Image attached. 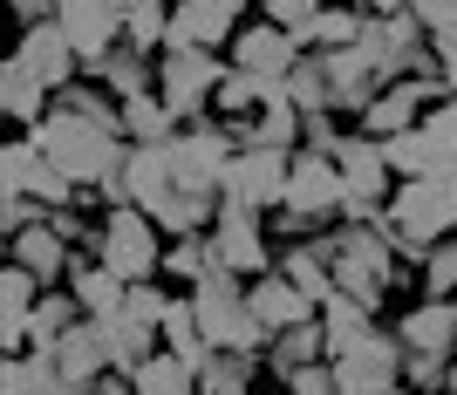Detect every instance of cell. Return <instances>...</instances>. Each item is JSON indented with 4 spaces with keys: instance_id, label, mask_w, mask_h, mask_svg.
Masks as SVG:
<instances>
[{
    "instance_id": "cell-56",
    "label": "cell",
    "mask_w": 457,
    "mask_h": 395,
    "mask_svg": "<svg viewBox=\"0 0 457 395\" xmlns=\"http://www.w3.org/2000/svg\"><path fill=\"white\" fill-rule=\"evenodd\" d=\"M437 395H451V389H437Z\"/></svg>"
},
{
    "instance_id": "cell-39",
    "label": "cell",
    "mask_w": 457,
    "mask_h": 395,
    "mask_svg": "<svg viewBox=\"0 0 457 395\" xmlns=\"http://www.w3.org/2000/svg\"><path fill=\"white\" fill-rule=\"evenodd\" d=\"M123 48H144V55H164L171 48V7L164 0H144L123 14Z\"/></svg>"
},
{
    "instance_id": "cell-27",
    "label": "cell",
    "mask_w": 457,
    "mask_h": 395,
    "mask_svg": "<svg viewBox=\"0 0 457 395\" xmlns=\"http://www.w3.org/2000/svg\"><path fill=\"white\" fill-rule=\"evenodd\" d=\"M280 273H287L294 286H301V293H307L314 307H328V300H335V259H328V252H321L314 239H307V245H287V252H280Z\"/></svg>"
},
{
    "instance_id": "cell-25",
    "label": "cell",
    "mask_w": 457,
    "mask_h": 395,
    "mask_svg": "<svg viewBox=\"0 0 457 395\" xmlns=\"http://www.w3.org/2000/svg\"><path fill=\"white\" fill-rule=\"evenodd\" d=\"M69 293L82 300V314H89V320H110V314H123V300H130V280H116L103 259H76Z\"/></svg>"
},
{
    "instance_id": "cell-16",
    "label": "cell",
    "mask_w": 457,
    "mask_h": 395,
    "mask_svg": "<svg viewBox=\"0 0 457 395\" xmlns=\"http://www.w3.org/2000/svg\"><path fill=\"white\" fill-rule=\"evenodd\" d=\"M246 307H253V320H260V334H267V341H280L287 327H301V320H321V307L307 300L280 266L260 273V280H246Z\"/></svg>"
},
{
    "instance_id": "cell-3",
    "label": "cell",
    "mask_w": 457,
    "mask_h": 395,
    "mask_svg": "<svg viewBox=\"0 0 457 395\" xmlns=\"http://www.w3.org/2000/svg\"><path fill=\"white\" fill-rule=\"evenodd\" d=\"M164 245H171V239L157 232L151 211H137V205L103 211V239H96V259L110 266L116 280H130V286L164 280Z\"/></svg>"
},
{
    "instance_id": "cell-14",
    "label": "cell",
    "mask_w": 457,
    "mask_h": 395,
    "mask_svg": "<svg viewBox=\"0 0 457 395\" xmlns=\"http://www.w3.org/2000/svg\"><path fill=\"white\" fill-rule=\"evenodd\" d=\"M48 361H55V389H62V395H82V389H96L103 375H116L110 341H103V327H96V320H76Z\"/></svg>"
},
{
    "instance_id": "cell-53",
    "label": "cell",
    "mask_w": 457,
    "mask_h": 395,
    "mask_svg": "<svg viewBox=\"0 0 457 395\" xmlns=\"http://www.w3.org/2000/svg\"><path fill=\"white\" fill-rule=\"evenodd\" d=\"M116 7H123V14H130V7H144V0H116Z\"/></svg>"
},
{
    "instance_id": "cell-10",
    "label": "cell",
    "mask_w": 457,
    "mask_h": 395,
    "mask_svg": "<svg viewBox=\"0 0 457 395\" xmlns=\"http://www.w3.org/2000/svg\"><path fill=\"white\" fill-rule=\"evenodd\" d=\"M301 226H342V164L335 157H314V151H294V177H287V205Z\"/></svg>"
},
{
    "instance_id": "cell-45",
    "label": "cell",
    "mask_w": 457,
    "mask_h": 395,
    "mask_svg": "<svg viewBox=\"0 0 457 395\" xmlns=\"http://www.w3.org/2000/svg\"><path fill=\"white\" fill-rule=\"evenodd\" d=\"M287 395H342V382H335L328 361H314V368H301V375H287Z\"/></svg>"
},
{
    "instance_id": "cell-6",
    "label": "cell",
    "mask_w": 457,
    "mask_h": 395,
    "mask_svg": "<svg viewBox=\"0 0 457 395\" xmlns=\"http://www.w3.org/2000/svg\"><path fill=\"white\" fill-rule=\"evenodd\" d=\"M403 361H410V348H403V334L389 327H369L348 355H335L328 368H335V382H342V395H396L403 389Z\"/></svg>"
},
{
    "instance_id": "cell-32",
    "label": "cell",
    "mask_w": 457,
    "mask_h": 395,
    "mask_svg": "<svg viewBox=\"0 0 457 395\" xmlns=\"http://www.w3.org/2000/svg\"><path fill=\"white\" fill-rule=\"evenodd\" d=\"M198 395H260V355H219L198 368Z\"/></svg>"
},
{
    "instance_id": "cell-22",
    "label": "cell",
    "mask_w": 457,
    "mask_h": 395,
    "mask_svg": "<svg viewBox=\"0 0 457 395\" xmlns=\"http://www.w3.org/2000/svg\"><path fill=\"white\" fill-rule=\"evenodd\" d=\"M171 191H178V170H171V151H164V144L130 151V205L137 211H164Z\"/></svg>"
},
{
    "instance_id": "cell-37",
    "label": "cell",
    "mask_w": 457,
    "mask_h": 395,
    "mask_svg": "<svg viewBox=\"0 0 457 395\" xmlns=\"http://www.w3.org/2000/svg\"><path fill=\"white\" fill-rule=\"evenodd\" d=\"M287 103L301 116H321L335 110V82H328V55H301V69L287 76Z\"/></svg>"
},
{
    "instance_id": "cell-47",
    "label": "cell",
    "mask_w": 457,
    "mask_h": 395,
    "mask_svg": "<svg viewBox=\"0 0 457 395\" xmlns=\"http://www.w3.org/2000/svg\"><path fill=\"white\" fill-rule=\"evenodd\" d=\"M423 130H430V136H437V144H444V151H457V95H444V103H437V110H430V116H423Z\"/></svg>"
},
{
    "instance_id": "cell-26",
    "label": "cell",
    "mask_w": 457,
    "mask_h": 395,
    "mask_svg": "<svg viewBox=\"0 0 457 395\" xmlns=\"http://www.w3.org/2000/svg\"><path fill=\"white\" fill-rule=\"evenodd\" d=\"M89 82H103L116 103L151 95V89H157V55H144V48H116L110 62H96V69H89Z\"/></svg>"
},
{
    "instance_id": "cell-30",
    "label": "cell",
    "mask_w": 457,
    "mask_h": 395,
    "mask_svg": "<svg viewBox=\"0 0 457 395\" xmlns=\"http://www.w3.org/2000/svg\"><path fill=\"white\" fill-rule=\"evenodd\" d=\"M185 130V123H178L171 116V103H164V95H130V103H123V136H130L137 151H144V144H171V136Z\"/></svg>"
},
{
    "instance_id": "cell-33",
    "label": "cell",
    "mask_w": 457,
    "mask_h": 395,
    "mask_svg": "<svg viewBox=\"0 0 457 395\" xmlns=\"http://www.w3.org/2000/svg\"><path fill=\"white\" fill-rule=\"evenodd\" d=\"M130 389H137V395H198V368H191V361H178L171 348H157L144 368H130Z\"/></svg>"
},
{
    "instance_id": "cell-54",
    "label": "cell",
    "mask_w": 457,
    "mask_h": 395,
    "mask_svg": "<svg viewBox=\"0 0 457 395\" xmlns=\"http://www.w3.org/2000/svg\"><path fill=\"white\" fill-rule=\"evenodd\" d=\"M342 7H362V0H342ZM362 14H369V7H362Z\"/></svg>"
},
{
    "instance_id": "cell-34",
    "label": "cell",
    "mask_w": 457,
    "mask_h": 395,
    "mask_svg": "<svg viewBox=\"0 0 457 395\" xmlns=\"http://www.w3.org/2000/svg\"><path fill=\"white\" fill-rule=\"evenodd\" d=\"M376 327V307H362V300H348V293H335V300L321 307V334H328V361L335 355H348L355 341Z\"/></svg>"
},
{
    "instance_id": "cell-18",
    "label": "cell",
    "mask_w": 457,
    "mask_h": 395,
    "mask_svg": "<svg viewBox=\"0 0 457 395\" xmlns=\"http://www.w3.org/2000/svg\"><path fill=\"white\" fill-rule=\"evenodd\" d=\"M0 110H7V123L28 136V130H41V116L55 110V89H48L21 55H7L0 62Z\"/></svg>"
},
{
    "instance_id": "cell-20",
    "label": "cell",
    "mask_w": 457,
    "mask_h": 395,
    "mask_svg": "<svg viewBox=\"0 0 457 395\" xmlns=\"http://www.w3.org/2000/svg\"><path fill=\"white\" fill-rule=\"evenodd\" d=\"M396 334L410 355H457V300H417L410 314L396 320Z\"/></svg>"
},
{
    "instance_id": "cell-52",
    "label": "cell",
    "mask_w": 457,
    "mask_h": 395,
    "mask_svg": "<svg viewBox=\"0 0 457 395\" xmlns=\"http://www.w3.org/2000/svg\"><path fill=\"white\" fill-rule=\"evenodd\" d=\"M444 389H451V395H457V361H451V375H444Z\"/></svg>"
},
{
    "instance_id": "cell-50",
    "label": "cell",
    "mask_w": 457,
    "mask_h": 395,
    "mask_svg": "<svg viewBox=\"0 0 457 395\" xmlns=\"http://www.w3.org/2000/svg\"><path fill=\"white\" fill-rule=\"evenodd\" d=\"M14 14H21V35H28L41 21H55V0H14Z\"/></svg>"
},
{
    "instance_id": "cell-44",
    "label": "cell",
    "mask_w": 457,
    "mask_h": 395,
    "mask_svg": "<svg viewBox=\"0 0 457 395\" xmlns=\"http://www.w3.org/2000/svg\"><path fill=\"white\" fill-rule=\"evenodd\" d=\"M41 218H48V205H41V198H0V232H7V239L35 232Z\"/></svg>"
},
{
    "instance_id": "cell-11",
    "label": "cell",
    "mask_w": 457,
    "mask_h": 395,
    "mask_svg": "<svg viewBox=\"0 0 457 395\" xmlns=\"http://www.w3.org/2000/svg\"><path fill=\"white\" fill-rule=\"evenodd\" d=\"M301 55L307 48L280 21H246V28L232 35V69H246V76H260V82H280V89H287V76L301 69Z\"/></svg>"
},
{
    "instance_id": "cell-19",
    "label": "cell",
    "mask_w": 457,
    "mask_h": 395,
    "mask_svg": "<svg viewBox=\"0 0 457 395\" xmlns=\"http://www.w3.org/2000/svg\"><path fill=\"white\" fill-rule=\"evenodd\" d=\"M21 62H28V69H35L41 82H48V89H69V82H76V69H82V55H76V41L62 35V21H41V28H28V35H21V48H14Z\"/></svg>"
},
{
    "instance_id": "cell-5",
    "label": "cell",
    "mask_w": 457,
    "mask_h": 395,
    "mask_svg": "<svg viewBox=\"0 0 457 395\" xmlns=\"http://www.w3.org/2000/svg\"><path fill=\"white\" fill-rule=\"evenodd\" d=\"M355 48L369 55V69H376L382 89H389V82H410L423 69V55H430V28H423L410 7H403V14H369V28H362Z\"/></svg>"
},
{
    "instance_id": "cell-46",
    "label": "cell",
    "mask_w": 457,
    "mask_h": 395,
    "mask_svg": "<svg viewBox=\"0 0 457 395\" xmlns=\"http://www.w3.org/2000/svg\"><path fill=\"white\" fill-rule=\"evenodd\" d=\"M260 7H267V21H280V28H307L328 0H260Z\"/></svg>"
},
{
    "instance_id": "cell-55",
    "label": "cell",
    "mask_w": 457,
    "mask_h": 395,
    "mask_svg": "<svg viewBox=\"0 0 457 395\" xmlns=\"http://www.w3.org/2000/svg\"><path fill=\"white\" fill-rule=\"evenodd\" d=\"M41 395H62V389H41Z\"/></svg>"
},
{
    "instance_id": "cell-21",
    "label": "cell",
    "mask_w": 457,
    "mask_h": 395,
    "mask_svg": "<svg viewBox=\"0 0 457 395\" xmlns=\"http://www.w3.org/2000/svg\"><path fill=\"white\" fill-rule=\"evenodd\" d=\"M328 82H335V110H348V116H362L382 95V76L369 69L362 48H335V55H328Z\"/></svg>"
},
{
    "instance_id": "cell-31",
    "label": "cell",
    "mask_w": 457,
    "mask_h": 395,
    "mask_svg": "<svg viewBox=\"0 0 457 395\" xmlns=\"http://www.w3.org/2000/svg\"><path fill=\"white\" fill-rule=\"evenodd\" d=\"M164 348H171L178 361H191V368H205L212 361V341H205V327H198V307H191V293H178L171 300V314H164Z\"/></svg>"
},
{
    "instance_id": "cell-8",
    "label": "cell",
    "mask_w": 457,
    "mask_h": 395,
    "mask_svg": "<svg viewBox=\"0 0 457 395\" xmlns=\"http://www.w3.org/2000/svg\"><path fill=\"white\" fill-rule=\"evenodd\" d=\"M164 151H171L178 191H212V198H219V185H226V170H232V157H239V144H232L219 123H191V130H178Z\"/></svg>"
},
{
    "instance_id": "cell-28",
    "label": "cell",
    "mask_w": 457,
    "mask_h": 395,
    "mask_svg": "<svg viewBox=\"0 0 457 395\" xmlns=\"http://www.w3.org/2000/svg\"><path fill=\"white\" fill-rule=\"evenodd\" d=\"M267 361H273V375H301V368H314V361H328V334H321V320H301V327H287L280 341H267Z\"/></svg>"
},
{
    "instance_id": "cell-24",
    "label": "cell",
    "mask_w": 457,
    "mask_h": 395,
    "mask_svg": "<svg viewBox=\"0 0 457 395\" xmlns=\"http://www.w3.org/2000/svg\"><path fill=\"white\" fill-rule=\"evenodd\" d=\"M76 320H89V314H82V300L69 293V286H48V293L35 300V320H28V355H55L62 334H69Z\"/></svg>"
},
{
    "instance_id": "cell-12",
    "label": "cell",
    "mask_w": 457,
    "mask_h": 395,
    "mask_svg": "<svg viewBox=\"0 0 457 395\" xmlns=\"http://www.w3.org/2000/svg\"><path fill=\"white\" fill-rule=\"evenodd\" d=\"M212 252H219V266L226 273H239V280H260V273H273V245H267V226H260V211H219V226H212Z\"/></svg>"
},
{
    "instance_id": "cell-43",
    "label": "cell",
    "mask_w": 457,
    "mask_h": 395,
    "mask_svg": "<svg viewBox=\"0 0 457 395\" xmlns=\"http://www.w3.org/2000/svg\"><path fill=\"white\" fill-rule=\"evenodd\" d=\"M348 144V130L335 123V110H321V116H307V130H301V151H314V157H335Z\"/></svg>"
},
{
    "instance_id": "cell-51",
    "label": "cell",
    "mask_w": 457,
    "mask_h": 395,
    "mask_svg": "<svg viewBox=\"0 0 457 395\" xmlns=\"http://www.w3.org/2000/svg\"><path fill=\"white\" fill-rule=\"evenodd\" d=\"M82 395H137V389H130V375H103L96 389H82Z\"/></svg>"
},
{
    "instance_id": "cell-40",
    "label": "cell",
    "mask_w": 457,
    "mask_h": 395,
    "mask_svg": "<svg viewBox=\"0 0 457 395\" xmlns=\"http://www.w3.org/2000/svg\"><path fill=\"white\" fill-rule=\"evenodd\" d=\"M423 293H430V300H457V232L430 245V259H423Z\"/></svg>"
},
{
    "instance_id": "cell-4",
    "label": "cell",
    "mask_w": 457,
    "mask_h": 395,
    "mask_svg": "<svg viewBox=\"0 0 457 395\" xmlns=\"http://www.w3.org/2000/svg\"><path fill=\"white\" fill-rule=\"evenodd\" d=\"M219 82H226V69H219V55L212 48H164L157 55V95L171 103L178 123H212V95H219Z\"/></svg>"
},
{
    "instance_id": "cell-48",
    "label": "cell",
    "mask_w": 457,
    "mask_h": 395,
    "mask_svg": "<svg viewBox=\"0 0 457 395\" xmlns=\"http://www.w3.org/2000/svg\"><path fill=\"white\" fill-rule=\"evenodd\" d=\"M430 55H437V76H444V89L457 95V28H444V35H430Z\"/></svg>"
},
{
    "instance_id": "cell-42",
    "label": "cell",
    "mask_w": 457,
    "mask_h": 395,
    "mask_svg": "<svg viewBox=\"0 0 457 395\" xmlns=\"http://www.w3.org/2000/svg\"><path fill=\"white\" fill-rule=\"evenodd\" d=\"M451 361H457V355H451ZM451 361H444V355H410V361H403V389L437 395V389H444V375H451Z\"/></svg>"
},
{
    "instance_id": "cell-1",
    "label": "cell",
    "mask_w": 457,
    "mask_h": 395,
    "mask_svg": "<svg viewBox=\"0 0 457 395\" xmlns=\"http://www.w3.org/2000/svg\"><path fill=\"white\" fill-rule=\"evenodd\" d=\"M314 245L335 259V293H348L362 307H382V293L403 280L396 245H389V218L382 226H328Z\"/></svg>"
},
{
    "instance_id": "cell-29",
    "label": "cell",
    "mask_w": 457,
    "mask_h": 395,
    "mask_svg": "<svg viewBox=\"0 0 457 395\" xmlns=\"http://www.w3.org/2000/svg\"><path fill=\"white\" fill-rule=\"evenodd\" d=\"M55 110H69V116H82V123H89V130H110V136H123V103H116L110 89H103V82H69V89L55 95Z\"/></svg>"
},
{
    "instance_id": "cell-41",
    "label": "cell",
    "mask_w": 457,
    "mask_h": 395,
    "mask_svg": "<svg viewBox=\"0 0 457 395\" xmlns=\"http://www.w3.org/2000/svg\"><path fill=\"white\" fill-rule=\"evenodd\" d=\"M171 300H178V293H164L157 280H144V286H130V300H123V314H130V320H144V327H164Z\"/></svg>"
},
{
    "instance_id": "cell-13",
    "label": "cell",
    "mask_w": 457,
    "mask_h": 395,
    "mask_svg": "<svg viewBox=\"0 0 457 395\" xmlns=\"http://www.w3.org/2000/svg\"><path fill=\"white\" fill-rule=\"evenodd\" d=\"M55 21H62V35L76 41L82 69H96V62H110L123 48V7L116 0H62Z\"/></svg>"
},
{
    "instance_id": "cell-38",
    "label": "cell",
    "mask_w": 457,
    "mask_h": 395,
    "mask_svg": "<svg viewBox=\"0 0 457 395\" xmlns=\"http://www.w3.org/2000/svg\"><path fill=\"white\" fill-rule=\"evenodd\" d=\"M41 177V144L35 136H7L0 144V198H28Z\"/></svg>"
},
{
    "instance_id": "cell-35",
    "label": "cell",
    "mask_w": 457,
    "mask_h": 395,
    "mask_svg": "<svg viewBox=\"0 0 457 395\" xmlns=\"http://www.w3.org/2000/svg\"><path fill=\"white\" fill-rule=\"evenodd\" d=\"M219 273V252H212V232L205 239H171L164 245V280L178 286V293H191L198 280H212Z\"/></svg>"
},
{
    "instance_id": "cell-9",
    "label": "cell",
    "mask_w": 457,
    "mask_h": 395,
    "mask_svg": "<svg viewBox=\"0 0 457 395\" xmlns=\"http://www.w3.org/2000/svg\"><path fill=\"white\" fill-rule=\"evenodd\" d=\"M389 218H396L403 232H417L423 245L451 239L457 232V177H410V185H396Z\"/></svg>"
},
{
    "instance_id": "cell-36",
    "label": "cell",
    "mask_w": 457,
    "mask_h": 395,
    "mask_svg": "<svg viewBox=\"0 0 457 395\" xmlns=\"http://www.w3.org/2000/svg\"><path fill=\"white\" fill-rule=\"evenodd\" d=\"M301 130H307V116L287 103V89L273 95L267 110L253 116V151H301Z\"/></svg>"
},
{
    "instance_id": "cell-2",
    "label": "cell",
    "mask_w": 457,
    "mask_h": 395,
    "mask_svg": "<svg viewBox=\"0 0 457 395\" xmlns=\"http://www.w3.org/2000/svg\"><path fill=\"white\" fill-rule=\"evenodd\" d=\"M191 307H198V327H205V341L219 348V355H260L267 348V334H260V320H253L246 307V280L239 273H212V280L191 286Z\"/></svg>"
},
{
    "instance_id": "cell-49",
    "label": "cell",
    "mask_w": 457,
    "mask_h": 395,
    "mask_svg": "<svg viewBox=\"0 0 457 395\" xmlns=\"http://www.w3.org/2000/svg\"><path fill=\"white\" fill-rule=\"evenodd\" d=\"M410 14H417L430 35H444V28H457V0H410Z\"/></svg>"
},
{
    "instance_id": "cell-23",
    "label": "cell",
    "mask_w": 457,
    "mask_h": 395,
    "mask_svg": "<svg viewBox=\"0 0 457 395\" xmlns=\"http://www.w3.org/2000/svg\"><path fill=\"white\" fill-rule=\"evenodd\" d=\"M362 28H369L362 7H342V0H328V7L307 21V28H294V41H301L307 55H335V48H355V41H362Z\"/></svg>"
},
{
    "instance_id": "cell-17",
    "label": "cell",
    "mask_w": 457,
    "mask_h": 395,
    "mask_svg": "<svg viewBox=\"0 0 457 395\" xmlns=\"http://www.w3.org/2000/svg\"><path fill=\"white\" fill-rule=\"evenodd\" d=\"M7 259H14V266H28V273H35L41 286H69V273H76V259H82V252H76L69 239H62V232L48 226V218H41L35 232L7 239Z\"/></svg>"
},
{
    "instance_id": "cell-15",
    "label": "cell",
    "mask_w": 457,
    "mask_h": 395,
    "mask_svg": "<svg viewBox=\"0 0 457 395\" xmlns=\"http://www.w3.org/2000/svg\"><path fill=\"white\" fill-rule=\"evenodd\" d=\"M444 95L430 89V82H389V89L376 95V103H369L362 110V136H382V144H389V136H410V130H423V116L437 110Z\"/></svg>"
},
{
    "instance_id": "cell-7",
    "label": "cell",
    "mask_w": 457,
    "mask_h": 395,
    "mask_svg": "<svg viewBox=\"0 0 457 395\" xmlns=\"http://www.w3.org/2000/svg\"><path fill=\"white\" fill-rule=\"evenodd\" d=\"M287 177H294V151H239L219 185V205L232 211H280L287 205Z\"/></svg>"
},
{
    "instance_id": "cell-57",
    "label": "cell",
    "mask_w": 457,
    "mask_h": 395,
    "mask_svg": "<svg viewBox=\"0 0 457 395\" xmlns=\"http://www.w3.org/2000/svg\"><path fill=\"white\" fill-rule=\"evenodd\" d=\"M55 7H62V0H55Z\"/></svg>"
}]
</instances>
